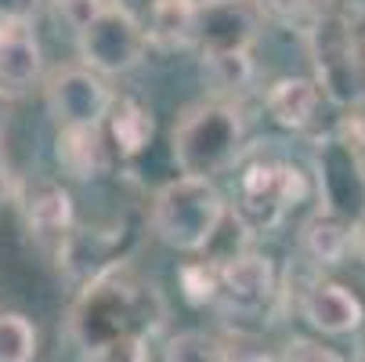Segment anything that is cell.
Listing matches in <instances>:
<instances>
[{
    "mask_svg": "<svg viewBox=\"0 0 365 362\" xmlns=\"http://www.w3.org/2000/svg\"><path fill=\"white\" fill-rule=\"evenodd\" d=\"M225 218H228L225 192L210 178L178 174L155 188V196L148 203L152 232L167 246L185 250V253H199L210 246L217 239Z\"/></svg>",
    "mask_w": 365,
    "mask_h": 362,
    "instance_id": "1",
    "label": "cell"
},
{
    "mask_svg": "<svg viewBox=\"0 0 365 362\" xmlns=\"http://www.w3.org/2000/svg\"><path fill=\"white\" fill-rule=\"evenodd\" d=\"M148 301H155L152 286H138L113 272L106 279L83 286L73 316H69V330L87 351L109 344V341H120V337H130V333L148 337L163 323L148 312Z\"/></svg>",
    "mask_w": 365,
    "mask_h": 362,
    "instance_id": "2",
    "label": "cell"
},
{
    "mask_svg": "<svg viewBox=\"0 0 365 362\" xmlns=\"http://www.w3.org/2000/svg\"><path fill=\"white\" fill-rule=\"evenodd\" d=\"M242 116L228 101H195L174 124V160L188 178H210L242 156Z\"/></svg>",
    "mask_w": 365,
    "mask_h": 362,
    "instance_id": "3",
    "label": "cell"
},
{
    "mask_svg": "<svg viewBox=\"0 0 365 362\" xmlns=\"http://www.w3.org/2000/svg\"><path fill=\"white\" fill-rule=\"evenodd\" d=\"M307 55L315 84L333 106L354 109L365 101V66L358 55L354 26L344 15H319L307 29Z\"/></svg>",
    "mask_w": 365,
    "mask_h": 362,
    "instance_id": "4",
    "label": "cell"
},
{
    "mask_svg": "<svg viewBox=\"0 0 365 362\" xmlns=\"http://www.w3.org/2000/svg\"><path fill=\"white\" fill-rule=\"evenodd\" d=\"M307 196V178L300 167L268 160V164H250L239 178V196H235V225L246 232H268L275 228L289 206L304 203Z\"/></svg>",
    "mask_w": 365,
    "mask_h": 362,
    "instance_id": "5",
    "label": "cell"
},
{
    "mask_svg": "<svg viewBox=\"0 0 365 362\" xmlns=\"http://www.w3.org/2000/svg\"><path fill=\"white\" fill-rule=\"evenodd\" d=\"M315 181H319V211L347 225L365 218V164L351 138H326L315 152Z\"/></svg>",
    "mask_w": 365,
    "mask_h": 362,
    "instance_id": "6",
    "label": "cell"
},
{
    "mask_svg": "<svg viewBox=\"0 0 365 362\" xmlns=\"http://www.w3.org/2000/svg\"><path fill=\"white\" fill-rule=\"evenodd\" d=\"M76 47H80L83 66L94 69L98 76H123L145 62L148 33L130 15L109 4L106 15L94 19L83 33H76Z\"/></svg>",
    "mask_w": 365,
    "mask_h": 362,
    "instance_id": "7",
    "label": "cell"
},
{
    "mask_svg": "<svg viewBox=\"0 0 365 362\" xmlns=\"http://www.w3.org/2000/svg\"><path fill=\"white\" fill-rule=\"evenodd\" d=\"M47 109L62 127H101L113 116L116 98L106 84L87 66H62L47 76Z\"/></svg>",
    "mask_w": 365,
    "mask_h": 362,
    "instance_id": "8",
    "label": "cell"
},
{
    "mask_svg": "<svg viewBox=\"0 0 365 362\" xmlns=\"http://www.w3.org/2000/svg\"><path fill=\"white\" fill-rule=\"evenodd\" d=\"M257 40V11L246 0H199V36L206 55H235Z\"/></svg>",
    "mask_w": 365,
    "mask_h": 362,
    "instance_id": "9",
    "label": "cell"
},
{
    "mask_svg": "<svg viewBox=\"0 0 365 362\" xmlns=\"http://www.w3.org/2000/svg\"><path fill=\"white\" fill-rule=\"evenodd\" d=\"M123 228H80L69 232L58 246V265L66 268L69 279L91 286L98 279H106L116 272V250H120Z\"/></svg>",
    "mask_w": 365,
    "mask_h": 362,
    "instance_id": "10",
    "label": "cell"
},
{
    "mask_svg": "<svg viewBox=\"0 0 365 362\" xmlns=\"http://www.w3.org/2000/svg\"><path fill=\"white\" fill-rule=\"evenodd\" d=\"M217 276H221V293L235 304V308H264L275 293H279V276H275V265L268 261L264 253H235V257H225L217 265Z\"/></svg>",
    "mask_w": 365,
    "mask_h": 362,
    "instance_id": "11",
    "label": "cell"
},
{
    "mask_svg": "<svg viewBox=\"0 0 365 362\" xmlns=\"http://www.w3.org/2000/svg\"><path fill=\"white\" fill-rule=\"evenodd\" d=\"M300 316L319 333H326V337H347V333H354L365 323V308H361V301L347 286L319 279L315 286L304 293Z\"/></svg>",
    "mask_w": 365,
    "mask_h": 362,
    "instance_id": "12",
    "label": "cell"
},
{
    "mask_svg": "<svg viewBox=\"0 0 365 362\" xmlns=\"http://www.w3.org/2000/svg\"><path fill=\"white\" fill-rule=\"evenodd\" d=\"M43 73V51L33 26H0V98L26 94Z\"/></svg>",
    "mask_w": 365,
    "mask_h": 362,
    "instance_id": "13",
    "label": "cell"
},
{
    "mask_svg": "<svg viewBox=\"0 0 365 362\" xmlns=\"http://www.w3.org/2000/svg\"><path fill=\"white\" fill-rule=\"evenodd\" d=\"M22 218L36 236H58L73 232V196L51 178H36L22 188Z\"/></svg>",
    "mask_w": 365,
    "mask_h": 362,
    "instance_id": "14",
    "label": "cell"
},
{
    "mask_svg": "<svg viewBox=\"0 0 365 362\" xmlns=\"http://www.w3.org/2000/svg\"><path fill=\"white\" fill-rule=\"evenodd\" d=\"M319 101H322V91L311 76H282L264 94V106H268L272 120L286 131H304L315 124Z\"/></svg>",
    "mask_w": 365,
    "mask_h": 362,
    "instance_id": "15",
    "label": "cell"
},
{
    "mask_svg": "<svg viewBox=\"0 0 365 362\" xmlns=\"http://www.w3.org/2000/svg\"><path fill=\"white\" fill-rule=\"evenodd\" d=\"M55 160L62 174L69 178H98L106 171V145H101V127H62L55 141Z\"/></svg>",
    "mask_w": 365,
    "mask_h": 362,
    "instance_id": "16",
    "label": "cell"
},
{
    "mask_svg": "<svg viewBox=\"0 0 365 362\" xmlns=\"http://www.w3.org/2000/svg\"><path fill=\"white\" fill-rule=\"evenodd\" d=\"M199 36V0H163L148 26V47L181 51Z\"/></svg>",
    "mask_w": 365,
    "mask_h": 362,
    "instance_id": "17",
    "label": "cell"
},
{
    "mask_svg": "<svg viewBox=\"0 0 365 362\" xmlns=\"http://www.w3.org/2000/svg\"><path fill=\"white\" fill-rule=\"evenodd\" d=\"M351 239H354L351 225L333 218V214H322V211L304 225V236H300L304 253L315 265H340L351 250Z\"/></svg>",
    "mask_w": 365,
    "mask_h": 362,
    "instance_id": "18",
    "label": "cell"
},
{
    "mask_svg": "<svg viewBox=\"0 0 365 362\" xmlns=\"http://www.w3.org/2000/svg\"><path fill=\"white\" fill-rule=\"evenodd\" d=\"M109 127H113V138L120 145V156H138V152H145L152 134H155L152 113L134 98H120L116 101L113 116H109Z\"/></svg>",
    "mask_w": 365,
    "mask_h": 362,
    "instance_id": "19",
    "label": "cell"
},
{
    "mask_svg": "<svg viewBox=\"0 0 365 362\" xmlns=\"http://www.w3.org/2000/svg\"><path fill=\"white\" fill-rule=\"evenodd\" d=\"M36 326L22 312H0V362H33Z\"/></svg>",
    "mask_w": 365,
    "mask_h": 362,
    "instance_id": "20",
    "label": "cell"
},
{
    "mask_svg": "<svg viewBox=\"0 0 365 362\" xmlns=\"http://www.w3.org/2000/svg\"><path fill=\"white\" fill-rule=\"evenodd\" d=\"M163 362H228V348L202 330H185L167 341Z\"/></svg>",
    "mask_w": 365,
    "mask_h": 362,
    "instance_id": "21",
    "label": "cell"
},
{
    "mask_svg": "<svg viewBox=\"0 0 365 362\" xmlns=\"http://www.w3.org/2000/svg\"><path fill=\"white\" fill-rule=\"evenodd\" d=\"M202 73L214 84V91L221 94H235L253 80V62L250 51H235V55H206L202 59Z\"/></svg>",
    "mask_w": 365,
    "mask_h": 362,
    "instance_id": "22",
    "label": "cell"
},
{
    "mask_svg": "<svg viewBox=\"0 0 365 362\" xmlns=\"http://www.w3.org/2000/svg\"><path fill=\"white\" fill-rule=\"evenodd\" d=\"M178 283H181L185 301L195 304V308L199 304H210L221 293V276H217L214 265H185L181 276H178Z\"/></svg>",
    "mask_w": 365,
    "mask_h": 362,
    "instance_id": "23",
    "label": "cell"
},
{
    "mask_svg": "<svg viewBox=\"0 0 365 362\" xmlns=\"http://www.w3.org/2000/svg\"><path fill=\"white\" fill-rule=\"evenodd\" d=\"M87 362H148V337L130 333V337L109 341V344L87 351Z\"/></svg>",
    "mask_w": 365,
    "mask_h": 362,
    "instance_id": "24",
    "label": "cell"
},
{
    "mask_svg": "<svg viewBox=\"0 0 365 362\" xmlns=\"http://www.w3.org/2000/svg\"><path fill=\"white\" fill-rule=\"evenodd\" d=\"M109 4L113 0H55V11L73 33H83L94 19L109 11Z\"/></svg>",
    "mask_w": 365,
    "mask_h": 362,
    "instance_id": "25",
    "label": "cell"
},
{
    "mask_svg": "<svg viewBox=\"0 0 365 362\" xmlns=\"http://www.w3.org/2000/svg\"><path fill=\"white\" fill-rule=\"evenodd\" d=\"M43 0H0V26H33Z\"/></svg>",
    "mask_w": 365,
    "mask_h": 362,
    "instance_id": "26",
    "label": "cell"
},
{
    "mask_svg": "<svg viewBox=\"0 0 365 362\" xmlns=\"http://www.w3.org/2000/svg\"><path fill=\"white\" fill-rule=\"evenodd\" d=\"M282 362H344L340 355L319 348V344H311V341H293L286 344V358Z\"/></svg>",
    "mask_w": 365,
    "mask_h": 362,
    "instance_id": "27",
    "label": "cell"
},
{
    "mask_svg": "<svg viewBox=\"0 0 365 362\" xmlns=\"http://www.w3.org/2000/svg\"><path fill=\"white\" fill-rule=\"evenodd\" d=\"M160 4H163V0H113V8H120L123 15H130L145 33H148V26H152L155 11H160Z\"/></svg>",
    "mask_w": 365,
    "mask_h": 362,
    "instance_id": "28",
    "label": "cell"
},
{
    "mask_svg": "<svg viewBox=\"0 0 365 362\" xmlns=\"http://www.w3.org/2000/svg\"><path fill=\"white\" fill-rule=\"evenodd\" d=\"M307 4L311 0H260V8H264L268 15H275V19H297Z\"/></svg>",
    "mask_w": 365,
    "mask_h": 362,
    "instance_id": "29",
    "label": "cell"
},
{
    "mask_svg": "<svg viewBox=\"0 0 365 362\" xmlns=\"http://www.w3.org/2000/svg\"><path fill=\"white\" fill-rule=\"evenodd\" d=\"M228 362H275V358L257 348H235V351H228Z\"/></svg>",
    "mask_w": 365,
    "mask_h": 362,
    "instance_id": "30",
    "label": "cell"
},
{
    "mask_svg": "<svg viewBox=\"0 0 365 362\" xmlns=\"http://www.w3.org/2000/svg\"><path fill=\"white\" fill-rule=\"evenodd\" d=\"M11 171H8V160H4V149H0V203L11 199Z\"/></svg>",
    "mask_w": 365,
    "mask_h": 362,
    "instance_id": "31",
    "label": "cell"
},
{
    "mask_svg": "<svg viewBox=\"0 0 365 362\" xmlns=\"http://www.w3.org/2000/svg\"><path fill=\"white\" fill-rule=\"evenodd\" d=\"M358 253H361V261H365V236H361V243H358Z\"/></svg>",
    "mask_w": 365,
    "mask_h": 362,
    "instance_id": "32",
    "label": "cell"
}]
</instances>
